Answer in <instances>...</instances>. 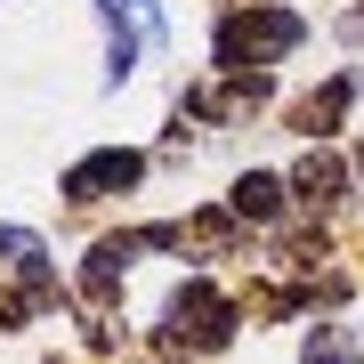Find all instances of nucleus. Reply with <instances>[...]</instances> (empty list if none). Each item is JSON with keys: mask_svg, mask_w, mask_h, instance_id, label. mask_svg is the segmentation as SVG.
I'll return each instance as SVG.
<instances>
[{"mask_svg": "<svg viewBox=\"0 0 364 364\" xmlns=\"http://www.w3.org/2000/svg\"><path fill=\"white\" fill-rule=\"evenodd\" d=\"M299 186H308V195H340V162L332 154H308V162H299Z\"/></svg>", "mask_w": 364, "mask_h": 364, "instance_id": "8", "label": "nucleus"}, {"mask_svg": "<svg viewBox=\"0 0 364 364\" xmlns=\"http://www.w3.org/2000/svg\"><path fill=\"white\" fill-rule=\"evenodd\" d=\"M308 364H364V356H356L340 332H316V340H308Z\"/></svg>", "mask_w": 364, "mask_h": 364, "instance_id": "9", "label": "nucleus"}, {"mask_svg": "<svg viewBox=\"0 0 364 364\" xmlns=\"http://www.w3.org/2000/svg\"><path fill=\"white\" fill-rule=\"evenodd\" d=\"M138 154H122V146H105V154H90V162H73V178H65V195L73 203H97V195H122V186H138Z\"/></svg>", "mask_w": 364, "mask_h": 364, "instance_id": "2", "label": "nucleus"}, {"mask_svg": "<svg viewBox=\"0 0 364 364\" xmlns=\"http://www.w3.org/2000/svg\"><path fill=\"white\" fill-rule=\"evenodd\" d=\"M235 210H243V219H275V210H284V186H275V178H259V170H251V178L235 186Z\"/></svg>", "mask_w": 364, "mask_h": 364, "instance_id": "5", "label": "nucleus"}, {"mask_svg": "<svg viewBox=\"0 0 364 364\" xmlns=\"http://www.w3.org/2000/svg\"><path fill=\"white\" fill-rule=\"evenodd\" d=\"M105 16H114V25L130 16V25H138L146 41H162V16H154V0H105Z\"/></svg>", "mask_w": 364, "mask_h": 364, "instance_id": "7", "label": "nucleus"}, {"mask_svg": "<svg viewBox=\"0 0 364 364\" xmlns=\"http://www.w3.org/2000/svg\"><path fill=\"white\" fill-rule=\"evenodd\" d=\"M299 41H308V25H299L291 9H243V16H227L219 57L227 65H267V57H291Z\"/></svg>", "mask_w": 364, "mask_h": 364, "instance_id": "1", "label": "nucleus"}, {"mask_svg": "<svg viewBox=\"0 0 364 364\" xmlns=\"http://www.w3.org/2000/svg\"><path fill=\"white\" fill-rule=\"evenodd\" d=\"M0 267H16L33 291H49V251H41V235H25V227H0Z\"/></svg>", "mask_w": 364, "mask_h": 364, "instance_id": "4", "label": "nucleus"}, {"mask_svg": "<svg viewBox=\"0 0 364 364\" xmlns=\"http://www.w3.org/2000/svg\"><path fill=\"white\" fill-rule=\"evenodd\" d=\"M170 316H178V332H195V340H227V299L210 284H178Z\"/></svg>", "mask_w": 364, "mask_h": 364, "instance_id": "3", "label": "nucleus"}, {"mask_svg": "<svg viewBox=\"0 0 364 364\" xmlns=\"http://www.w3.org/2000/svg\"><path fill=\"white\" fill-rule=\"evenodd\" d=\"M348 90H356V81H332L324 97H308V105H299V130H332V122H340V105H348Z\"/></svg>", "mask_w": 364, "mask_h": 364, "instance_id": "6", "label": "nucleus"}]
</instances>
